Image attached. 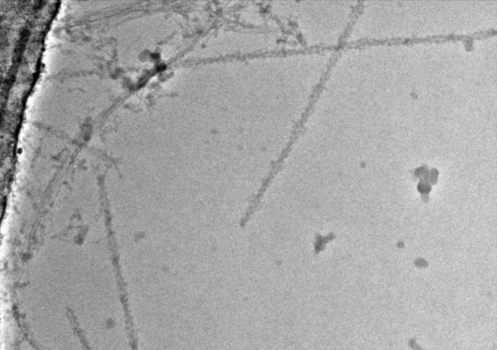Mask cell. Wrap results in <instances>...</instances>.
<instances>
[{"label":"cell","mask_w":497,"mask_h":350,"mask_svg":"<svg viewBox=\"0 0 497 350\" xmlns=\"http://www.w3.org/2000/svg\"><path fill=\"white\" fill-rule=\"evenodd\" d=\"M331 1L279 2V21L291 24L305 49L334 50L337 39L335 36V11Z\"/></svg>","instance_id":"cell-1"}]
</instances>
